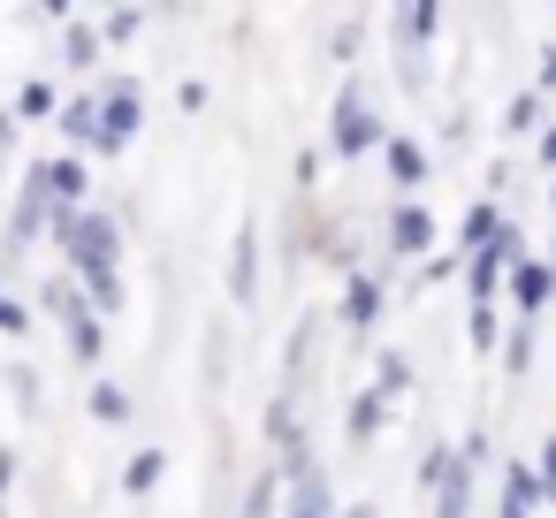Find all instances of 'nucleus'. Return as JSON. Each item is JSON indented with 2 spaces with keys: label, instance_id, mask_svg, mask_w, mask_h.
<instances>
[{
  "label": "nucleus",
  "instance_id": "f8f14e48",
  "mask_svg": "<svg viewBox=\"0 0 556 518\" xmlns=\"http://www.w3.org/2000/svg\"><path fill=\"white\" fill-rule=\"evenodd\" d=\"M62 320H70V351H77V358H100V320H92L85 305H77V313H62Z\"/></svg>",
  "mask_w": 556,
  "mask_h": 518
},
{
  "label": "nucleus",
  "instance_id": "c85d7f7f",
  "mask_svg": "<svg viewBox=\"0 0 556 518\" xmlns=\"http://www.w3.org/2000/svg\"><path fill=\"white\" fill-rule=\"evenodd\" d=\"M343 518H374V510H343Z\"/></svg>",
  "mask_w": 556,
  "mask_h": 518
},
{
  "label": "nucleus",
  "instance_id": "f03ea898",
  "mask_svg": "<svg viewBox=\"0 0 556 518\" xmlns=\"http://www.w3.org/2000/svg\"><path fill=\"white\" fill-rule=\"evenodd\" d=\"M427 480H434V518H465L472 503V465L457 450H427Z\"/></svg>",
  "mask_w": 556,
  "mask_h": 518
},
{
  "label": "nucleus",
  "instance_id": "bb28decb",
  "mask_svg": "<svg viewBox=\"0 0 556 518\" xmlns=\"http://www.w3.org/2000/svg\"><path fill=\"white\" fill-rule=\"evenodd\" d=\"M541 161H556V130H548V138H541Z\"/></svg>",
  "mask_w": 556,
  "mask_h": 518
},
{
  "label": "nucleus",
  "instance_id": "f3484780",
  "mask_svg": "<svg viewBox=\"0 0 556 518\" xmlns=\"http://www.w3.org/2000/svg\"><path fill=\"white\" fill-rule=\"evenodd\" d=\"M92 412H100V419H130V396H123L115 381H100V389H92Z\"/></svg>",
  "mask_w": 556,
  "mask_h": 518
},
{
  "label": "nucleus",
  "instance_id": "dca6fc26",
  "mask_svg": "<svg viewBox=\"0 0 556 518\" xmlns=\"http://www.w3.org/2000/svg\"><path fill=\"white\" fill-rule=\"evenodd\" d=\"M229 290L237 298H252V229L237 237V252H229Z\"/></svg>",
  "mask_w": 556,
  "mask_h": 518
},
{
  "label": "nucleus",
  "instance_id": "ddd939ff",
  "mask_svg": "<svg viewBox=\"0 0 556 518\" xmlns=\"http://www.w3.org/2000/svg\"><path fill=\"white\" fill-rule=\"evenodd\" d=\"M343 313H351V320L366 328V320L381 313V282H374V275H358V282H351V305H343Z\"/></svg>",
  "mask_w": 556,
  "mask_h": 518
},
{
  "label": "nucleus",
  "instance_id": "1a4fd4ad",
  "mask_svg": "<svg viewBox=\"0 0 556 518\" xmlns=\"http://www.w3.org/2000/svg\"><path fill=\"white\" fill-rule=\"evenodd\" d=\"M510 290H518V313H541V305H548V290H556V275H548V267H518V282H510Z\"/></svg>",
  "mask_w": 556,
  "mask_h": 518
},
{
  "label": "nucleus",
  "instance_id": "aec40b11",
  "mask_svg": "<svg viewBox=\"0 0 556 518\" xmlns=\"http://www.w3.org/2000/svg\"><path fill=\"white\" fill-rule=\"evenodd\" d=\"M374 419H381V396H358V404H351V442H366Z\"/></svg>",
  "mask_w": 556,
  "mask_h": 518
},
{
  "label": "nucleus",
  "instance_id": "423d86ee",
  "mask_svg": "<svg viewBox=\"0 0 556 518\" xmlns=\"http://www.w3.org/2000/svg\"><path fill=\"white\" fill-rule=\"evenodd\" d=\"M389 244H396V252H427V244H434V222H427L419 206H396V222H389Z\"/></svg>",
  "mask_w": 556,
  "mask_h": 518
},
{
  "label": "nucleus",
  "instance_id": "a878e982",
  "mask_svg": "<svg viewBox=\"0 0 556 518\" xmlns=\"http://www.w3.org/2000/svg\"><path fill=\"white\" fill-rule=\"evenodd\" d=\"M0 328H24V305H9V298H0Z\"/></svg>",
  "mask_w": 556,
  "mask_h": 518
},
{
  "label": "nucleus",
  "instance_id": "4468645a",
  "mask_svg": "<svg viewBox=\"0 0 556 518\" xmlns=\"http://www.w3.org/2000/svg\"><path fill=\"white\" fill-rule=\"evenodd\" d=\"M161 465H168L161 450H138V457H130V472H123V488H130V495H146V488L161 480Z\"/></svg>",
  "mask_w": 556,
  "mask_h": 518
},
{
  "label": "nucleus",
  "instance_id": "412c9836",
  "mask_svg": "<svg viewBox=\"0 0 556 518\" xmlns=\"http://www.w3.org/2000/svg\"><path fill=\"white\" fill-rule=\"evenodd\" d=\"M70 62H77V70H85V62H100V39H92L85 24H70Z\"/></svg>",
  "mask_w": 556,
  "mask_h": 518
},
{
  "label": "nucleus",
  "instance_id": "7ed1b4c3",
  "mask_svg": "<svg viewBox=\"0 0 556 518\" xmlns=\"http://www.w3.org/2000/svg\"><path fill=\"white\" fill-rule=\"evenodd\" d=\"M336 146H343V153L381 146V123L366 115V92H343V108H336Z\"/></svg>",
  "mask_w": 556,
  "mask_h": 518
},
{
  "label": "nucleus",
  "instance_id": "9b49d317",
  "mask_svg": "<svg viewBox=\"0 0 556 518\" xmlns=\"http://www.w3.org/2000/svg\"><path fill=\"white\" fill-rule=\"evenodd\" d=\"M62 130H70L77 146H100V108H92V100H77V108H62Z\"/></svg>",
  "mask_w": 556,
  "mask_h": 518
},
{
  "label": "nucleus",
  "instance_id": "6ab92c4d",
  "mask_svg": "<svg viewBox=\"0 0 556 518\" xmlns=\"http://www.w3.org/2000/svg\"><path fill=\"white\" fill-rule=\"evenodd\" d=\"M465 244L480 252V244H495V206H472V222H465Z\"/></svg>",
  "mask_w": 556,
  "mask_h": 518
},
{
  "label": "nucleus",
  "instance_id": "9d476101",
  "mask_svg": "<svg viewBox=\"0 0 556 518\" xmlns=\"http://www.w3.org/2000/svg\"><path fill=\"white\" fill-rule=\"evenodd\" d=\"M39 191H54V199H77V191H85V168H77V161H47V168H39Z\"/></svg>",
  "mask_w": 556,
  "mask_h": 518
},
{
  "label": "nucleus",
  "instance_id": "2eb2a0df",
  "mask_svg": "<svg viewBox=\"0 0 556 518\" xmlns=\"http://www.w3.org/2000/svg\"><path fill=\"white\" fill-rule=\"evenodd\" d=\"M434 24H442V16L427 9V0H419V9H404V16H396V31H404L412 47H427V39H434Z\"/></svg>",
  "mask_w": 556,
  "mask_h": 518
},
{
  "label": "nucleus",
  "instance_id": "f257e3e1",
  "mask_svg": "<svg viewBox=\"0 0 556 518\" xmlns=\"http://www.w3.org/2000/svg\"><path fill=\"white\" fill-rule=\"evenodd\" d=\"M62 244H70V260H77V275H85V290H92V305L100 313H115L123 305V290H115V222L108 214H62Z\"/></svg>",
  "mask_w": 556,
  "mask_h": 518
},
{
  "label": "nucleus",
  "instance_id": "b1692460",
  "mask_svg": "<svg viewBox=\"0 0 556 518\" xmlns=\"http://www.w3.org/2000/svg\"><path fill=\"white\" fill-rule=\"evenodd\" d=\"M472 343H480V351H495V313H480V305H472Z\"/></svg>",
  "mask_w": 556,
  "mask_h": 518
},
{
  "label": "nucleus",
  "instance_id": "20e7f679",
  "mask_svg": "<svg viewBox=\"0 0 556 518\" xmlns=\"http://www.w3.org/2000/svg\"><path fill=\"white\" fill-rule=\"evenodd\" d=\"M290 457H298V442H290ZM290 518H336V503H328V480L298 457V495H290Z\"/></svg>",
  "mask_w": 556,
  "mask_h": 518
},
{
  "label": "nucleus",
  "instance_id": "c756f323",
  "mask_svg": "<svg viewBox=\"0 0 556 518\" xmlns=\"http://www.w3.org/2000/svg\"><path fill=\"white\" fill-rule=\"evenodd\" d=\"M548 206H556V191H548Z\"/></svg>",
  "mask_w": 556,
  "mask_h": 518
},
{
  "label": "nucleus",
  "instance_id": "a211bd4d",
  "mask_svg": "<svg viewBox=\"0 0 556 518\" xmlns=\"http://www.w3.org/2000/svg\"><path fill=\"white\" fill-rule=\"evenodd\" d=\"M275 510V472H260L252 488H244V518H267Z\"/></svg>",
  "mask_w": 556,
  "mask_h": 518
},
{
  "label": "nucleus",
  "instance_id": "393cba45",
  "mask_svg": "<svg viewBox=\"0 0 556 518\" xmlns=\"http://www.w3.org/2000/svg\"><path fill=\"white\" fill-rule=\"evenodd\" d=\"M9 472H16V457H9V450H0V510H9Z\"/></svg>",
  "mask_w": 556,
  "mask_h": 518
},
{
  "label": "nucleus",
  "instance_id": "5701e85b",
  "mask_svg": "<svg viewBox=\"0 0 556 518\" xmlns=\"http://www.w3.org/2000/svg\"><path fill=\"white\" fill-rule=\"evenodd\" d=\"M533 480H541V495H556V434H548V450H541V465H533Z\"/></svg>",
  "mask_w": 556,
  "mask_h": 518
},
{
  "label": "nucleus",
  "instance_id": "0eeeda50",
  "mask_svg": "<svg viewBox=\"0 0 556 518\" xmlns=\"http://www.w3.org/2000/svg\"><path fill=\"white\" fill-rule=\"evenodd\" d=\"M381 153H389V176H396V184H419V176H427V153H419L412 138H381Z\"/></svg>",
  "mask_w": 556,
  "mask_h": 518
},
{
  "label": "nucleus",
  "instance_id": "39448f33",
  "mask_svg": "<svg viewBox=\"0 0 556 518\" xmlns=\"http://www.w3.org/2000/svg\"><path fill=\"white\" fill-rule=\"evenodd\" d=\"M138 115H146V108H138V92H115V100L100 108V153H115V146L138 130Z\"/></svg>",
  "mask_w": 556,
  "mask_h": 518
},
{
  "label": "nucleus",
  "instance_id": "4be33fe9",
  "mask_svg": "<svg viewBox=\"0 0 556 518\" xmlns=\"http://www.w3.org/2000/svg\"><path fill=\"white\" fill-rule=\"evenodd\" d=\"M533 123H541V100H533V92H526V100H518V108H510V115H503V130H533Z\"/></svg>",
  "mask_w": 556,
  "mask_h": 518
},
{
  "label": "nucleus",
  "instance_id": "cd10ccee",
  "mask_svg": "<svg viewBox=\"0 0 556 518\" xmlns=\"http://www.w3.org/2000/svg\"><path fill=\"white\" fill-rule=\"evenodd\" d=\"M541 85H556V54H548V70H541Z\"/></svg>",
  "mask_w": 556,
  "mask_h": 518
},
{
  "label": "nucleus",
  "instance_id": "6e6552de",
  "mask_svg": "<svg viewBox=\"0 0 556 518\" xmlns=\"http://www.w3.org/2000/svg\"><path fill=\"white\" fill-rule=\"evenodd\" d=\"M503 480H510V488H503V510H495V518H526V510L541 503V480H533L526 465H518V472H503Z\"/></svg>",
  "mask_w": 556,
  "mask_h": 518
}]
</instances>
